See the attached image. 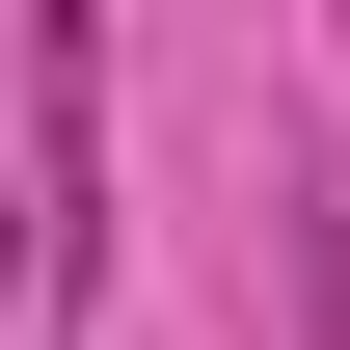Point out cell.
Masks as SVG:
<instances>
[{
  "label": "cell",
  "instance_id": "1",
  "mask_svg": "<svg viewBox=\"0 0 350 350\" xmlns=\"http://www.w3.org/2000/svg\"><path fill=\"white\" fill-rule=\"evenodd\" d=\"M243 216H269V323H297V350H350V189H323V162H269Z\"/></svg>",
  "mask_w": 350,
  "mask_h": 350
}]
</instances>
